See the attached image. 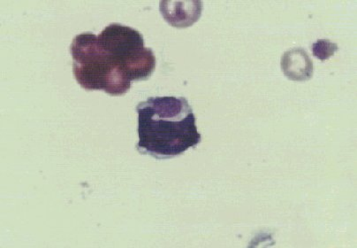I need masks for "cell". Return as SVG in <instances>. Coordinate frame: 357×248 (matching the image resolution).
Here are the masks:
<instances>
[{
  "mask_svg": "<svg viewBox=\"0 0 357 248\" xmlns=\"http://www.w3.org/2000/svg\"><path fill=\"white\" fill-rule=\"evenodd\" d=\"M70 54L78 84L112 96L127 94L132 82L148 80L156 68V57L145 46L143 35L120 23H112L98 36H76Z\"/></svg>",
  "mask_w": 357,
  "mask_h": 248,
  "instance_id": "cell-1",
  "label": "cell"
},
{
  "mask_svg": "<svg viewBox=\"0 0 357 248\" xmlns=\"http://www.w3.org/2000/svg\"><path fill=\"white\" fill-rule=\"evenodd\" d=\"M282 68L289 80L308 81L312 78L314 66L310 56L303 48H296L283 54Z\"/></svg>",
  "mask_w": 357,
  "mask_h": 248,
  "instance_id": "cell-3",
  "label": "cell"
},
{
  "mask_svg": "<svg viewBox=\"0 0 357 248\" xmlns=\"http://www.w3.org/2000/svg\"><path fill=\"white\" fill-rule=\"evenodd\" d=\"M137 112L141 154L168 160L201 142L193 109L183 97H151L138 104Z\"/></svg>",
  "mask_w": 357,
  "mask_h": 248,
  "instance_id": "cell-2",
  "label": "cell"
},
{
  "mask_svg": "<svg viewBox=\"0 0 357 248\" xmlns=\"http://www.w3.org/2000/svg\"><path fill=\"white\" fill-rule=\"evenodd\" d=\"M181 3L183 2H177L178 8L176 4H174L172 6L173 8L171 10L165 9L164 10L165 13H163L165 19L176 27L190 26L192 23L197 22L201 15V2H191L188 8V6L190 4L181 5Z\"/></svg>",
  "mask_w": 357,
  "mask_h": 248,
  "instance_id": "cell-4",
  "label": "cell"
},
{
  "mask_svg": "<svg viewBox=\"0 0 357 248\" xmlns=\"http://www.w3.org/2000/svg\"><path fill=\"white\" fill-rule=\"evenodd\" d=\"M338 51V45L329 41H319L312 45V52L315 57L320 59V61H326L329 59L331 56L335 54V52Z\"/></svg>",
  "mask_w": 357,
  "mask_h": 248,
  "instance_id": "cell-5",
  "label": "cell"
}]
</instances>
